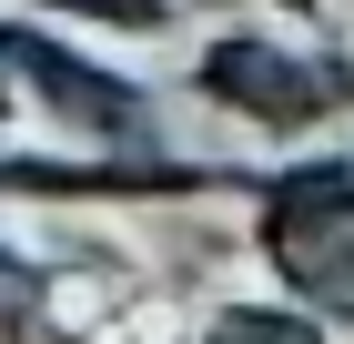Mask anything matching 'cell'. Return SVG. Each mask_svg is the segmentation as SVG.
I'll return each mask as SVG.
<instances>
[]
</instances>
